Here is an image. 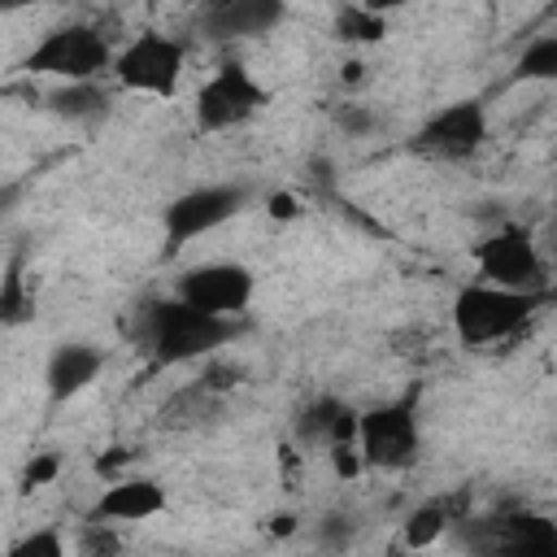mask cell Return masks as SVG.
Here are the masks:
<instances>
[{
	"instance_id": "cell-1",
	"label": "cell",
	"mask_w": 557,
	"mask_h": 557,
	"mask_svg": "<svg viewBox=\"0 0 557 557\" xmlns=\"http://www.w3.org/2000/svg\"><path fill=\"white\" fill-rule=\"evenodd\" d=\"M235 335H239L235 318L205 313L183 296L148 300L139 309V339H144V348L152 352L157 366H183V361H196V357H213Z\"/></svg>"
},
{
	"instance_id": "cell-2",
	"label": "cell",
	"mask_w": 557,
	"mask_h": 557,
	"mask_svg": "<svg viewBox=\"0 0 557 557\" xmlns=\"http://www.w3.org/2000/svg\"><path fill=\"white\" fill-rule=\"evenodd\" d=\"M540 300H544V292H513V287H500L487 278H470L453 296V331L466 348L500 344L531 322Z\"/></svg>"
},
{
	"instance_id": "cell-3",
	"label": "cell",
	"mask_w": 557,
	"mask_h": 557,
	"mask_svg": "<svg viewBox=\"0 0 557 557\" xmlns=\"http://www.w3.org/2000/svg\"><path fill=\"white\" fill-rule=\"evenodd\" d=\"M113 57L117 48L87 22H70L48 30L22 61L26 74H44V78H61V83H87V78H104L113 74Z\"/></svg>"
},
{
	"instance_id": "cell-4",
	"label": "cell",
	"mask_w": 557,
	"mask_h": 557,
	"mask_svg": "<svg viewBox=\"0 0 557 557\" xmlns=\"http://www.w3.org/2000/svg\"><path fill=\"white\" fill-rule=\"evenodd\" d=\"M366 470H409L422 453V422H418V392L383 400L361 413L357 431Z\"/></svg>"
},
{
	"instance_id": "cell-5",
	"label": "cell",
	"mask_w": 557,
	"mask_h": 557,
	"mask_svg": "<svg viewBox=\"0 0 557 557\" xmlns=\"http://www.w3.org/2000/svg\"><path fill=\"white\" fill-rule=\"evenodd\" d=\"M183 61H187V48L174 35L144 30L126 48H117L113 78H117V87L139 91V96H174L178 78H183Z\"/></svg>"
},
{
	"instance_id": "cell-6",
	"label": "cell",
	"mask_w": 557,
	"mask_h": 557,
	"mask_svg": "<svg viewBox=\"0 0 557 557\" xmlns=\"http://www.w3.org/2000/svg\"><path fill=\"white\" fill-rule=\"evenodd\" d=\"M474 278L513 287V292H544V257L527 226H496L474 244Z\"/></svg>"
},
{
	"instance_id": "cell-7",
	"label": "cell",
	"mask_w": 557,
	"mask_h": 557,
	"mask_svg": "<svg viewBox=\"0 0 557 557\" xmlns=\"http://www.w3.org/2000/svg\"><path fill=\"white\" fill-rule=\"evenodd\" d=\"M265 87L252 78V70H244L239 61H226L218 65V74H209L196 91V126L205 135L213 131H231V126H244L252 122L261 109H265Z\"/></svg>"
},
{
	"instance_id": "cell-8",
	"label": "cell",
	"mask_w": 557,
	"mask_h": 557,
	"mask_svg": "<svg viewBox=\"0 0 557 557\" xmlns=\"http://www.w3.org/2000/svg\"><path fill=\"white\" fill-rule=\"evenodd\" d=\"M248 205V191L244 187H231V183H209V187H191L183 196H174L161 213V231H165V252H178L187 248L191 239L218 231L222 222H231L239 209Z\"/></svg>"
},
{
	"instance_id": "cell-9",
	"label": "cell",
	"mask_w": 557,
	"mask_h": 557,
	"mask_svg": "<svg viewBox=\"0 0 557 557\" xmlns=\"http://www.w3.org/2000/svg\"><path fill=\"white\" fill-rule=\"evenodd\" d=\"M487 144V113L479 100L440 104L413 135V148L440 161H470Z\"/></svg>"
},
{
	"instance_id": "cell-10",
	"label": "cell",
	"mask_w": 557,
	"mask_h": 557,
	"mask_svg": "<svg viewBox=\"0 0 557 557\" xmlns=\"http://www.w3.org/2000/svg\"><path fill=\"white\" fill-rule=\"evenodd\" d=\"M178 296L191 300L205 313L239 318L257 296V274L248 265H239V261H205V265L183 270Z\"/></svg>"
},
{
	"instance_id": "cell-11",
	"label": "cell",
	"mask_w": 557,
	"mask_h": 557,
	"mask_svg": "<svg viewBox=\"0 0 557 557\" xmlns=\"http://www.w3.org/2000/svg\"><path fill=\"white\" fill-rule=\"evenodd\" d=\"M283 0H209L205 30L213 39H257L283 22Z\"/></svg>"
},
{
	"instance_id": "cell-12",
	"label": "cell",
	"mask_w": 557,
	"mask_h": 557,
	"mask_svg": "<svg viewBox=\"0 0 557 557\" xmlns=\"http://www.w3.org/2000/svg\"><path fill=\"white\" fill-rule=\"evenodd\" d=\"M100 370H104V352L96 344H83V339L57 344L52 357H48V370H44V383H48L52 405H61V400L78 396L83 387H91Z\"/></svg>"
},
{
	"instance_id": "cell-13",
	"label": "cell",
	"mask_w": 557,
	"mask_h": 557,
	"mask_svg": "<svg viewBox=\"0 0 557 557\" xmlns=\"http://www.w3.org/2000/svg\"><path fill=\"white\" fill-rule=\"evenodd\" d=\"M161 509H165V487L157 479H144L139 474V479L109 483L100 492V500L91 505L87 518H96V522H144V518H152Z\"/></svg>"
},
{
	"instance_id": "cell-14",
	"label": "cell",
	"mask_w": 557,
	"mask_h": 557,
	"mask_svg": "<svg viewBox=\"0 0 557 557\" xmlns=\"http://www.w3.org/2000/svg\"><path fill=\"white\" fill-rule=\"evenodd\" d=\"M496 548H509V553H540V557H553L557 553V522L553 518H540V513H509V518H496Z\"/></svg>"
},
{
	"instance_id": "cell-15",
	"label": "cell",
	"mask_w": 557,
	"mask_h": 557,
	"mask_svg": "<svg viewBox=\"0 0 557 557\" xmlns=\"http://www.w3.org/2000/svg\"><path fill=\"white\" fill-rule=\"evenodd\" d=\"M344 413H348V405H344L339 396H313V400L296 413V426H292L296 444H300V448H331V440H335Z\"/></svg>"
},
{
	"instance_id": "cell-16",
	"label": "cell",
	"mask_w": 557,
	"mask_h": 557,
	"mask_svg": "<svg viewBox=\"0 0 557 557\" xmlns=\"http://www.w3.org/2000/svg\"><path fill=\"white\" fill-rule=\"evenodd\" d=\"M48 109L65 122H96L109 113V91L100 78H87V83H65L48 96Z\"/></svg>"
},
{
	"instance_id": "cell-17",
	"label": "cell",
	"mask_w": 557,
	"mask_h": 557,
	"mask_svg": "<svg viewBox=\"0 0 557 557\" xmlns=\"http://www.w3.org/2000/svg\"><path fill=\"white\" fill-rule=\"evenodd\" d=\"M518 83H557V35H535L518 61H513Z\"/></svg>"
},
{
	"instance_id": "cell-18",
	"label": "cell",
	"mask_w": 557,
	"mask_h": 557,
	"mask_svg": "<svg viewBox=\"0 0 557 557\" xmlns=\"http://www.w3.org/2000/svg\"><path fill=\"white\" fill-rule=\"evenodd\" d=\"M335 39H344V44H379V39H387V17L370 13L361 4H348L335 17Z\"/></svg>"
},
{
	"instance_id": "cell-19",
	"label": "cell",
	"mask_w": 557,
	"mask_h": 557,
	"mask_svg": "<svg viewBox=\"0 0 557 557\" xmlns=\"http://www.w3.org/2000/svg\"><path fill=\"white\" fill-rule=\"evenodd\" d=\"M30 296H26V278H22V261L17 257H9V265H4V278H0V318H4V326H22L26 318H30Z\"/></svg>"
},
{
	"instance_id": "cell-20",
	"label": "cell",
	"mask_w": 557,
	"mask_h": 557,
	"mask_svg": "<svg viewBox=\"0 0 557 557\" xmlns=\"http://www.w3.org/2000/svg\"><path fill=\"white\" fill-rule=\"evenodd\" d=\"M444 531H448V513H444L440 505H418V509L405 518V544H409V548H431Z\"/></svg>"
},
{
	"instance_id": "cell-21",
	"label": "cell",
	"mask_w": 557,
	"mask_h": 557,
	"mask_svg": "<svg viewBox=\"0 0 557 557\" xmlns=\"http://www.w3.org/2000/svg\"><path fill=\"white\" fill-rule=\"evenodd\" d=\"M9 557H65V540L57 531H30L9 548Z\"/></svg>"
},
{
	"instance_id": "cell-22",
	"label": "cell",
	"mask_w": 557,
	"mask_h": 557,
	"mask_svg": "<svg viewBox=\"0 0 557 557\" xmlns=\"http://www.w3.org/2000/svg\"><path fill=\"white\" fill-rule=\"evenodd\" d=\"M326 457H331V470H335L339 479H357V474L366 470V457H361V444H357V440H339V444H331Z\"/></svg>"
},
{
	"instance_id": "cell-23",
	"label": "cell",
	"mask_w": 557,
	"mask_h": 557,
	"mask_svg": "<svg viewBox=\"0 0 557 557\" xmlns=\"http://www.w3.org/2000/svg\"><path fill=\"white\" fill-rule=\"evenodd\" d=\"M196 383H200V387H209V392L218 396V392H231L235 383H244V370H239L235 361H209V370H205Z\"/></svg>"
},
{
	"instance_id": "cell-24",
	"label": "cell",
	"mask_w": 557,
	"mask_h": 557,
	"mask_svg": "<svg viewBox=\"0 0 557 557\" xmlns=\"http://www.w3.org/2000/svg\"><path fill=\"white\" fill-rule=\"evenodd\" d=\"M57 470H61V461H57L52 453H39V457H30V461H26V470H22V487H26V492L48 487V483L57 479Z\"/></svg>"
},
{
	"instance_id": "cell-25",
	"label": "cell",
	"mask_w": 557,
	"mask_h": 557,
	"mask_svg": "<svg viewBox=\"0 0 557 557\" xmlns=\"http://www.w3.org/2000/svg\"><path fill=\"white\" fill-rule=\"evenodd\" d=\"M335 122H339V131H348L352 139H361V135H370V131H374V113H370L366 104H344Z\"/></svg>"
},
{
	"instance_id": "cell-26",
	"label": "cell",
	"mask_w": 557,
	"mask_h": 557,
	"mask_svg": "<svg viewBox=\"0 0 557 557\" xmlns=\"http://www.w3.org/2000/svg\"><path fill=\"white\" fill-rule=\"evenodd\" d=\"M113 522H96V518H87V535H83V553H117V535L109 531Z\"/></svg>"
},
{
	"instance_id": "cell-27",
	"label": "cell",
	"mask_w": 557,
	"mask_h": 557,
	"mask_svg": "<svg viewBox=\"0 0 557 557\" xmlns=\"http://www.w3.org/2000/svg\"><path fill=\"white\" fill-rule=\"evenodd\" d=\"M361 9H370V13H383V17H392V13H400V9H409V4H418V0H357Z\"/></svg>"
},
{
	"instance_id": "cell-28",
	"label": "cell",
	"mask_w": 557,
	"mask_h": 557,
	"mask_svg": "<svg viewBox=\"0 0 557 557\" xmlns=\"http://www.w3.org/2000/svg\"><path fill=\"white\" fill-rule=\"evenodd\" d=\"M270 218H283V222L296 218V200H292L287 191H283V196H270Z\"/></svg>"
},
{
	"instance_id": "cell-29",
	"label": "cell",
	"mask_w": 557,
	"mask_h": 557,
	"mask_svg": "<svg viewBox=\"0 0 557 557\" xmlns=\"http://www.w3.org/2000/svg\"><path fill=\"white\" fill-rule=\"evenodd\" d=\"M292 522H296L292 513H283V518H270V531H274V535H292Z\"/></svg>"
},
{
	"instance_id": "cell-30",
	"label": "cell",
	"mask_w": 557,
	"mask_h": 557,
	"mask_svg": "<svg viewBox=\"0 0 557 557\" xmlns=\"http://www.w3.org/2000/svg\"><path fill=\"white\" fill-rule=\"evenodd\" d=\"M4 9H22V4H30V0H0Z\"/></svg>"
}]
</instances>
